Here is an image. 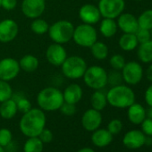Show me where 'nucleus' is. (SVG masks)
<instances>
[{
  "mask_svg": "<svg viewBox=\"0 0 152 152\" xmlns=\"http://www.w3.org/2000/svg\"><path fill=\"white\" fill-rule=\"evenodd\" d=\"M46 125V115L40 108H31L24 113L19 124L21 132L27 137H38Z\"/></svg>",
  "mask_w": 152,
  "mask_h": 152,
  "instance_id": "obj_1",
  "label": "nucleus"
},
{
  "mask_svg": "<svg viewBox=\"0 0 152 152\" xmlns=\"http://www.w3.org/2000/svg\"><path fill=\"white\" fill-rule=\"evenodd\" d=\"M107 103L116 108L129 107L135 101L133 91L126 85L113 86L107 93Z\"/></svg>",
  "mask_w": 152,
  "mask_h": 152,
  "instance_id": "obj_2",
  "label": "nucleus"
},
{
  "mask_svg": "<svg viewBox=\"0 0 152 152\" xmlns=\"http://www.w3.org/2000/svg\"><path fill=\"white\" fill-rule=\"evenodd\" d=\"M64 102L63 92L56 87H46L37 95V103L43 111H56Z\"/></svg>",
  "mask_w": 152,
  "mask_h": 152,
  "instance_id": "obj_3",
  "label": "nucleus"
},
{
  "mask_svg": "<svg viewBox=\"0 0 152 152\" xmlns=\"http://www.w3.org/2000/svg\"><path fill=\"white\" fill-rule=\"evenodd\" d=\"M87 62L80 56H67L61 65V72L64 77L70 80H78L87 70Z\"/></svg>",
  "mask_w": 152,
  "mask_h": 152,
  "instance_id": "obj_4",
  "label": "nucleus"
},
{
  "mask_svg": "<svg viewBox=\"0 0 152 152\" xmlns=\"http://www.w3.org/2000/svg\"><path fill=\"white\" fill-rule=\"evenodd\" d=\"M74 26L67 20H59L49 25L48 36L54 43L64 45L72 39Z\"/></svg>",
  "mask_w": 152,
  "mask_h": 152,
  "instance_id": "obj_5",
  "label": "nucleus"
},
{
  "mask_svg": "<svg viewBox=\"0 0 152 152\" xmlns=\"http://www.w3.org/2000/svg\"><path fill=\"white\" fill-rule=\"evenodd\" d=\"M83 78L87 87L95 91L102 90L107 84V72L99 65L87 67Z\"/></svg>",
  "mask_w": 152,
  "mask_h": 152,
  "instance_id": "obj_6",
  "label": "nucleus"
},
{
  "mask_svg": "<svg viewBox=\"0 0 152 152\" xmlns=\"http://www.w3.org/2000/svg\"><path fill=\"white\" fill-rule=\"evenodd\" d=\"M72 39L82 48H91L98 40V32L93 25L82 23L74 27Z\"/></svg>",
  "mask_w": 152,
  "mask_h": 152,
  "instance_id": "obj_7",
  "label": "nucleus"
},
{
  "mask_svg": "<svg viewBox=\"0 0 152 152\" xmlns=\"http://www.w3.org/2000/svg\"><path fill=\"white\" fill-rule=\"evenodd\" d=\"M98 7L101 17L115 19L124 12L125 2L124 0H99Z\"/></svg>",
  "mask_w": 152,
  "mask_h": 152,
  "instance_id": "obj_8",
  "label": "nucleus"
},
{
  "mask_svg": "<svg viewBox=\"0 0 152 152\" xmlns=\"http://www.w3.org/2000/svg\"><path fill=\"white\" fill-rule=\"evenodd\" d=\"M19 62L13 57H5L0 60V80L11 82L20 73Z\"/></svg>",
  "mask_w": 152,
  "mask_h": 152,
  "instance_id": "obj_9",
  "label": "nucleus"
},
{
  "mask_svg": "<svg viewBox=\"0 0 152 152\" xmlns=\"http://www.w3.org/2000/svg\"><path fill=\"white\" fill-rule=\"evenodd\" d=\"M123 80L130 85H135L139 83L143 76V69L141 65L135 62L131 61L125 63L124 66L122 69Z\"/></svg>",
  "mask_w": 152,
  "mask_h": 152,
  "instance_id": "obj_10",
  "label": "nucleus"
},
{
  "mask_svg": "<svg viewBox=\"0 0 152 152\" xmlns=\"http://www.w3.org/2000/svg\"><path fill=\"white\" fill-rule=\"evenodd\" d=\"M23 15L29 19L40 17L46 9V0H23L21 6Z\"/></svg>",
  "mask_w": 152,
  "mask_h": 152,
  "instance_id": "obj_11",
  "label": "nucleus"
},
{
  "mask_svg": "<svg viewBox=\"0 0 152 152\" xmlns=\"http://www.w3.org/2000/svg\"><path fill=\"white\" fill-rule=\"evenodd\" d=\"M67 57V52L61 44L54 43L49 45L46 50V58L48 62L56 67L61 66Z\"/></svg>",
  "mask_w": 152,
  "mask_h": 152,
  "instance_id": "obj_12",
  "label": "nucleus"
},
{
  "mask_svg": "<svg viewBox=\"0 0 152 152\" xmlns=\"http://www.w3.org/2000/svg\"><path fill=\"white\" fill-rule=\"evenodd\" d=\"M19 26L13 19H5L0 22V42L8 43L18 35Z\"/></svg>",
  "mask_w": 152,
  "mask_h": 152,
  "instance_id": "obj_13",
  "label": "nucleus"
},
{
  "mask_svg": "<svg viewBox=\"0 0 152 152\" xmlns=\"http://www.w3.org/2000/svg\"><path fill=\"white\" fill-rule=\"evenodd\" d=\"M79 18L83 23L94 25L101 19V15L99 7L92 4H85L79 9Z\"/></svg>",
  "mask_w": 152,
  "mask_h": 152,
  "instance_id": "obj_14",
  "label": "nucleus"
},
{
  "mask_svg": "<svg viewBox=\"0 0 152 152\" xmlns=\"http://www.w3.org/2000/svg\"><path fill=\"white\" fill-rule=\"evenodd\" d=\"M102 123V115L100 111L90 108L84 112L82 117V124L83 128L89 132H94L99 129Z\"/></svg>",
  "mask_w": 152,
  "mask_h": 152,
  "instance_id": "obj_15",
  "label": "nucleus"
},
{
  "mask_svg": "<svg viewBox=\"0 0 152 152\" xmlns=\"http://www.w3.org/2000/svg\"><path fill=\"white\" fill-rule=\"evenodd\" d=\"M146 135L139 130H132L125 133L123 139L124 145L130 149H137L145 144Z\"/></svg>",
  "mask_w": 152,
  "mask_h": 152,
  "instance_id": "obj_16",
  "label": "nucleus"
},
{
  "mask_svg": "<svg viewBox=\"0 0 152 152\" xmlns=\"http://www.w3.org/2000/svg\"><path fill=\"white\" fill-rule=\"evenodd\" d=\"M116 23L118 28L124 33H135L139 29L137 18L130 13H122L118 16Z\"/></svg>",
  "mask_w": 152,
  "mask_h": 152,
  "instance_id": "obj_17",
  "label": "nucleus"
},
{
  "mask_svg": "<svg viewBox=\"0 0 152 152\" xmlns=\"http://www.w3.org/2000/svg\"><path fill=\"white\" fill-rule=\"evenodd\" d=\"M83 96V91L81 85L77 83L69 84L63 91L64 101L70 104L76 105L81 101Z\"/></svg>",
  "mask_w": 152,
  "mask_h": 152,
  "instance_id": "obj_18",
  "label": "nucleus"
},
{
  "mask_svg": "<svg viewBox=\"0 0 152 152\" xmlns=\"http://www.w3.org/2000/svg\"><path fill=\"white\" fill-rule=\"evenodd\" d=\"M112 140L113 135L109 132L108 130L106 129H97L91 135L92 143L99 148H104L109 145Z\"/></svg>",
  "mask_w": 152,
  "mask_h": 152,
  "instance_id": "obj_19",
  "label": "nucleus"
},
{
  "mask_svg": "<svg viewBox=\"0 0 152 152\" xmlns=\"http://www.w3.org/2000/svg\"><path fill=\"white\" fill-rule=\"evenodd\" d=\"M146 118V109L138 103H133L128 107V119L134 124H140Z\"/></svg>",
  "mask_w": 152,
  "mask_h": 152,
  "instance_id": "obj_20",
  "label": "nucleus"
},
{
  "mask_svg": "<svg viewBox=\"0 0 152 152\" xmlns=\"http://www.w3.org/2000/svg\"><path fill=\"white\" fill-rule=\"evenodd\" d=\"M18 62H19L21 70L29 73L34 72L39 68V59L35 56L31 55V54L23 56Z\"/></svg>",
  "mask_w": 152,
  "mask_h": 152,
  "instance_id": "obj_21",
  "label": "nucleus"
},
{
  "mask_svg": "<svg viewBox=\"0 0 152 152\" xmlns=\"http://www.w3.org/2000/svg\"><path fill=\"white\" fill-rule=\"evenodd\" d=\"M17 111V105L13 98L0 103V115L4 119H12Z\"/></svg>",
  "mask_w": 152,
  "mask_h": 152,
  "instance_id": "obj_22",
  "label": "nucleus"
},
{
  "mask_svg": "<svg viewBox=\"0 0 152 152\" xmlns=\"http://www.w3.org/2000/svg\"><path fill=\"white\" fill-rule=\"evenodd\" d=\"M117 23L115 19L104 18L99 25V31L105 38H112L117 32Z\"/></svg>",
  "mask_w": 152,
  "mask_h": 152,
  "instance_id": "obj_23",
  "label": "nucleus"
},
{
  "mask_svg": "<svg viewBox=\"0 0 152 152\" xmlns=\"http://www.w3.org/2000/svg\"><path fill=\"white\" fill-rule=\"evenodd\" d=\"M91 104L92 108L102 111L107 105V94H105L101 90L95 91L91 98Z\"/></svg>",
  "mask_w": 152,
  "mask_h": 152,
  "instance_id": "obj_24",
  "label": "nucleus"
},
{
  "mask_svg": "<svg viewBox=\"0 0 152 152\" xmlns=\"http://www.w3.org/2000/svg\"><path fill=\"white\" fill-rule=\"evenodd\" d=\"M135 33H124L119 39V46L124 51H132L138 46Z\"/></svg>",
  "mask_w": 152,
  "mask_h": 152,
  "instance_id": "obj_25",
  "label": "nucleus"
},
{
  "mask_svg": "<svg viewBox=\"0 0 152 152\" xmlns=\"http://www.w3.org/2000/svg\"><path fill=\"white\" fill-rule=\"evenodd\" d=\"M137 55L139 59L143 63L152 62V39L144 43H140L137 51Z\"/></svg>",
  "mask_w": 152,
  "mask_h": 152,
  "instance_id": "obj_26",
  "label": "nucleus"
},
{
  "mask_svg": "<svg viewBox=\"0 0 152 152\" xmlns=\"http://www.w3.org/2000/svg\"><path fill=\"white\" fill-rule=\"evenodd\" d=\"M90 48L92 56L97 60H105L108 56V48L105 43L101 41L97 40Z\"/></svg>",
  "mask_w": 152,
  "mask_h": 152,
  "instance_id": "obj_27",
  "label": "nucleus"
},
{
  "mask_svg": "<svg viewBox=\"0 0 152 152\" xmlns=\"http://www.w3.org/2000/svg\"><path fill=\"white\" fill-rule=\"evenodd\" d=\"M43 147L44 143L39 137H29L24 144L23 150L24 152H42Z\"/></svg>",
  "mask_w": 152,
  "mask_h": 152,
  "instance_id": "obj_28",
  "label": "nucleus"
},
{
  "mask_svg": "<svg viewBox=\"0 0 152 152\" xmlns=\"http://www.w3.org/2000/svg\"><path fill=\"white\" fill-rule=\"evenodd\" d=\"M49 29V24L48 22L44 19H41L40 17L33 19V21L31 23V30L33 33L37 35H43L45 33H48Z\"/></svg>",
  "mask_w": 152,
  "mask_h": 152,
  "instance_id": "obj_29",
  "label": "nucleus"
},
{
  "mask_svg": "<svg viewBox=\"0 0 152 152\" xmlns=\"http://www.w3.org/2000/svg\"><path fill=\"white\" fill-rule=\"evenodd\" d=\"M137 20L139 28L150 31L152 29V9L144 11Z\"/></svg>",
  "mask_w": 152,
  "mask_h": 152,
  "instance_id": "obj_30",
  "label": "nucleus"
},
{
  "mask_svg": "<svg viewBox=\"0 0 152 152\" xmlns=\"http://www.w3.org/2000/svg\"><path fill=\"white\" fill-rule=\"evenodd\" d=\"M13 97V89L9 82L0 80V103H2Z\"/></svg>",
  "mask_w": 152,
  "mask_h": 152,
  "instance_id": "obj_31",
  "label": "nucleus"
},
{
  "mask_svg": "<svg viewBox=\"0 0 152 152\" xmlns=\"http://www.w3.org/2000/svg\"><path fill=\"white\" fill-rule=\"evenodd\" d=\"M123 81L122 72H120L118 70H113L107 73V83L112 86L120 85Z\"/></svg>",
  "mask_w": 152,
  "mask_h": 152,
  "instance_id": "obj_32",
  "label": "nucleus"
},
{
  "mask_svg": "<svg viewBox=\"0 0 152 152\" xmlns=\"http://www.w3.org/2000/svg\"><path fill=\"white\" fill-rule=\"evenodd\" d=\"M109 64L111 65V67L114 69V70H122L123 67L124 66L125 64V59L124 57L122 56V55H119V54H116V55H114L110 57L109 59Z\"/></svg>",
  "mask_w": 152,
  "mask_h": 152,
  "instance_id": "obj_33",
  "label": "nucleus"
},
{
  "mask_svg": "<svg viewBox=\"0 0 152 152\" xmlns=\"http://www.w3.org/2000/svg\"><path fill=\"white\" fill-rule=\"evenodd\" d=\"M12 132L10 130L7 128H2L0 129V146L6 147L9 145V143L12 141Z\"/></svg>",
  "mask_w": 152,
  "mask_h": 152,
  "instance_id": "obj_34",
  "label": "nucleus"
},
{
  "mask_svg": "<svg viewBox=\"0 0 152 152\" xmlns=\"http://www.w3.org/2000/svg\"><path fill=\"white\" fill-rule=\"evenodd\" d=\"M17 105V109L18 111L22 112V113H26L28 112L31 108V104L29 101L28 99H26L25 97H20L17 99H15Z\"/></svg>",
  "mask_w": 152,
  "mask_h": 152,
  "instance_id": "obj_35",
  "label": "nucleus"
},
{
  "mask_svg": "<svg viewBox=\"0 0 152 152\" xmlns=\"http://www.w3.org/2000/svg\"><path fill=\"white\" fill-rule=\"evenodd\" d=\"M123 129V124L119 119H113L107 125V130L112 135L118 134Z\"/></svg>",
  "mask_w": 152,
  "mask_h": 152,
  "instance_id": "obj_36",
  "label": "nucleus"
},
{
  "mask_svg": "<svg viewBox=\"0 0 152 152\" xmlns=\"http://www.w3.org/2000/svg\"><path fill=\"white\" fill-rule=\"evenodd\" d=\"M135 35H136V38H137V40L139 43H144V42L151 39L150 31H148V30L139 28L137 30V31L135 32Z\"/></svg>",
  "mask_w": 152,
  "mask_h": 152,
  "instance_id": "obj_37",
  "label": "nucleus"
},
{
  "mask_svg": "<svg viewBox=\"0 0 152 152\" xmlns=\"http://www.w3.org/2000/svg\"><path fill=\"white\" fill-rule=\"evenodd\" d=\"M59 110L61 111V113L63 115H67V116H72L76 113V107L74 104L64 102L63 105L61 106V107L59 108Z\"/></svg>",
  "mask_w": 152,
  "mask_h": 152,
  "instance_id": "obj_38",
  "label": "nucleus"
},
{
  "mask_svg": "<svg viewBox=\"0 0 152 152\" xmlns=\"http://www.w3.org/2000/svg\"><path fill=\"white\" fill-rule=\"evenodd\" d=\"M141 129L145 135L152 137V119L145 118L141 123Z\"/></svg>",
  "mask_w": 152,
  "mask_h": 152,
  "instance_id": "obj_39",
  "label": "nucleus"
},
{
  "mask_svg": "<svg viewBox=\"0 0 152 152\" xmlns=\"http://www.w3.org/2000/svg\"><path fill=\"white\" fill-rule=\"evenodd\" d=\"M43 143H49L53 140V133L50 130L44 128L38 136Z\"/></svg>",
  "mask_w": 152,
  "mask_h": 152,
  "instance_id": "obj_40",
  "label": "nucleus"
},
{
  "mask_svg": "<svg viewBox=\"0 0 152 152\" xmlns=\"http://www.w3.org/2000/svg\"><path fill=\"white\" fill-rule=\"evenodd\" d=\"M17 6V0H2L1 7L6 11H12Z\"/></svg>",
  "mask_w": 152,
  "mask_h": 152,
  "instance_id": "obj_41",
  "label": "nucleus"
},
{
  "mask_svg": "<svg viewBox=\"0 0 152 152\" xmlns=\"http://www.w3.org/2000/svg\"><path fill=\"white\" fill-rule=\"evenodd\" d=\"M145 101L149 107H152V84L147 89L145 92Z\"/></svg>",
  "mask_w": 152,
  "mask_h": 152,
  "instance_id": "obj_42",
  "label": "nucleus"
},
{
  "mask_svg": "<svg viewBox=\"0 0 152 152\" xmlns=\"http://www.w3.org/2000/svg\"><path fill=\"white\" fill-rule=\"evenodd\" d=\"M146 77L148 81L152 82V64H150L146 70Z\"/></svg>",
  "mask_w": 152,
  "mask_h": 152,
  "instance_id": "obj_43",
  "label": "nucleus"
},
{
  "mask_svg": "<svg viewBox=\"0 0 152 152\" xmlns=\"http://www.w3.org/2000/svg\"><path fill=\"white\" fill-rule=\"evenodd\" d=\"M146 116H148V118L152 119V107H149V108L146 110Z\"/></svg>",
  "mask_w": 152,
  "mask_h": 152,
  "instance_id": "obj_44",
  "label": "nucleus"
},
{
  "mask_svg": "<svg viewBox=\"0 0 152 152\" xmlns=\"http://www.w3.org/2000/svg\"><path fill=\"white\" fill-rule=\"evenodd\" d=\"M78 152H95L94 149L91 148H83L80 150H78Z\"/></svg>",
  "mask_w": 152,
  "mask_h": 152,
  "instance_id": "obj_45",
  "label": "nucleus"
},
{
  "mask_svg": "<svg viewBox=\"0 0 152 152\" xmlns=\"http://www.w3.org/2000/svg\"><path fill=\"white\" fill-rule=\"evenodd\" d=\"M145 144H147V145H151V144H152V138H151L150 136H148V137H146Z\"/></svg>",
  "mask_w": 152,
  "mask_h": 152,
  "instance_id": "obj_46",
  "label": "nucleus"
},
{
  "mask_svg": "<svg viewBox=\"0 0 152 152\" xmlns=\"http://www.w3.org/2000/svg\"><path fill=\"white\" fill-rule=\"evenodd\" d=\"M0 152H5V150H4V147L0 146Z\"/></svg>",
  "mask_w": 152,
  "mask_h": 152,
  "instance_id": "obj_47",
  "label": "nucleus"
},
{
  "mask_svg": "<svg viewBox=\"0 0 152 152\" xmlns=\"http://www.w3.org/2000/svg\"><path fill=\"white\" fill-rule=\"evenodd\" d=\"M150 35H151V39H152V29L150 30Z\"/></svg>",
  "mask_w": 152,
  "mask_h": 152,
  "instance_id": "obj_48",
  "label": "nucleus"
},
{
  "mask_svg": "<svg viewBox=\"0 0 152 152\" xmlns=\"http://www.w3.org/2000/svg\"><path fill=\"white\" fill-rule=\"evenodd\" d=\"M1 1L2 0H0V8H1Z\"/></svg>",
  "mask_w": 152,
  "mask_h": 152,
  "instance_id": "obj_49",
  "label": "nucleus"
},
{
  "mask_svg": "<svg viewBox=\"0 0 152 152\" xmlns=\"http://www.w3.org/2000/svg\"><path fill=\"white\" fill-rule=\"evenodd\" d=\"M94 1H99V0H94Z\"/></svg>",
  "mask_w": 152,
  "mask_h": 152,
  "instance_id": "obj_50",
  "label": "nucleus"
},
{
  "mask_svg": "<svg viewBox=\"0 0 152 152\" xmlns=\"http://www.w3.org/2000/svg\"><path fill=\"white\" fill-rule=\"evenodd\" d=\"M137 1H140V0H137Z\"/></svg>",
  "mask_w": 152,
  "mask_h": 152,
  "instance_id": "obj_51",
  "label": "nucleus"
}]
</instances>
